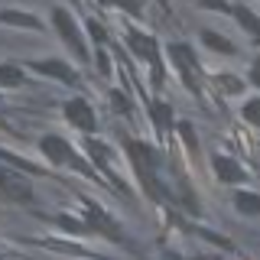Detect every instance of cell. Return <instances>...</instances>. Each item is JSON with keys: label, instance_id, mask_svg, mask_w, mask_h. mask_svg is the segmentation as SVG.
<instances>
[{"label": "cell", "instance_id": "1", "mask_svg": "<svg viewBox=\"0 0 260 260\" xmlns=\"http://www.w3.org/2000/svg\"><path fill=\"white\" fill-rule=\"evenodd\" d=\"M52 29L59 32L62 43L78 55V62H88V59H91V52H88V43H85V32H81L78 20H75L69 10H65V7H55V10H52Z\"/></svg>", "mask_w": 260, "mask_h": 260}, {"label": "cell", "instance_id": "2", "mask_svg": "<svg viewBox=\"0 0 260 260\" xmlns=\"http://www.w3.org/2000/svg\"><path fill=\"white\" fill-rule=\"evenodd\" d=\"M169 59H173L176 65V72L182 75L185 81V88H189L192 94H199L202 91V85H199V62H195V55H192V49L185 46V43H169Z\"/></svg>", "mask_w": 260, "mask_h": 260}, {"label": "cell", "instance_id": "3", "mask_svg": "<svg viewBox=\"0 0 260 260\" xmlns=\"http://www.w3.org/2000/svg\"><path fill=\"white\" fill-rule=\"evenodd\" d=\"M39 150H43V156L52 162V166H72V169H81V173H88L85 166H81V159L75 156V150H72L69 140H62V137H43L39 140Z\"/></svg>", "mask_w": 260, "mask_h": 260}, {"label": "cell", "instance_id": "4", "mask_svg": "<svg viewBox=\"0 0 260 260\" xmlns=\"http://www.w3.org/2000/svg\"><path fill=\"white\" fill-rule=\"evenodd\" d=\"M124 153H127V159L134 162V169H137V176H140V179L156 173L159 153L153 150L150 143H143V140H124Z\"/></svg>", "mask_w": 260, "mask_h": 260}, {"label": "cell", "instance_id": "5", "mask_svg": "<svg viewBox=\"0 0 260 260\" xmlns=\"http://www.w3.org/2000/svg\"><path fill=\"white\" fill-rule=\"evenodd\" d=\"M62 114L72 127L81 130V134H88V137L98 130V117H94V108L88 104V98H72V101H65Z\"/></svg>", "mask_w": 260, "mask_h": 260}, {"label": "cell", "instance_id": "6", "mask_svg": "<svg viewBox=\"0 0 260 260\" xmlns=\"http://www.w3.org/2000/svg\"><path fill=\"white\" fill-rule=\"evenodd\" d=\"M85 221L91 228V234H104L111 241H124V228H120L104 208H98L94 202H85Z\"/></svg>", "mask_w": 260, "mask_h": 260}, {"label": "cell", "instance_id": "7", "mask_svg": "<svg viewBox=\"0 0 260 260\" xmlns=\"http://www.w3.org/2000/svg\"><path fill=\"white\" fill-rule=\"evenodd\" d=\"M29 69L39 72V75H46V78L62 81V85H78V72L65 59H36V62H29Z\"/></svg>", "mask_w": 260, "mask_h": 260}, {"label": "cell", "instance_id": "8", "mask_svg": "<svg viewBox=\"0 0 260 260\" xmlns=\"http://www.w3.org/2000/svg\"><path fill=\"white\" fill-rule=\"evenodd\" d=\"M124 39H127L130 52H134L137 59H143L150 65H159V43L153 36H146V32H140V29H127Z\"/></svg>", "mask_w": 260, "mask_h": 260}, {"label": "cell", "instance_id": "9", "mask_svg": "<svg viewBox=\"0 0 260 260\" xmlns=\"http://www.w3.org/2000/svg\"><path fill=\"white\" fill-rule=\"evenodd\" d=\"M211 169H215V179L224 185H238L247 179V173H244V166L234 156H228V153H211Z\"/></svg>", "mask_w": 260, "mask_h": 260}, {"label": "cell", "instance_id": "10", "mask_svg": "<svg viewBox=\"0 0 260 260\" xmlns=\"http://www.w3.org/2000/svg\"><path fill=\"white\" fill-rule=\"evenodd\" d=\"M0 192L13 202H29L32 199V185L23 176H16L10 166H4V162H0Z\"/></svg>", "mask_w": 260, "mask_h": 260}, {"label": "cell", "instance_id": "11", "mask_svg": "<svg viewBox=\"0 0 260 260\" xmlns=\"http://www.w3.org/2000/svg\"><path fill=\"white\" fill-rule=\"evenodd\" d=\"M0 23L4 26H13V29H32V32H43V20L36 13H26V10H0Z\"/></svg>", "mask_w": 260, "mask_h": 260}, {"label": "cell", "instance_id": "12", "mask_svg": "<svg viewBox=\"0 0 260 260\" xmlns=\"http://www.w3.org/2000/svg\"><path fill=\"white\" fill-rule=\"evenodd\" d=\"M231 16L241 23V29L247 32L250 39H257V43H260V16H257L254 10H247V7H234Z\"/></svg>", "mask_w": 260, "mask_h": 260}, {"label": "cell", "instance_id": "13", "mask_svg": "<svg viewBox=\"0 0 260 260\" xmlns=\"http://www.w3.org/2000/svg\"><path fill=\"white\" fill-rule=\"evenodd\" d=\"M234 208L241 211V215H260V192H247V189H234Z\"/></svg>", "mask_w": 260, "mask_h": 260}, {"label": "cell", "instance_id": "14", "mask_svg": "<svg viewBox=\"0 0 260 260\" xmlns=\"http://www.w3.org/2000/svg\"><path fill=\"white\" fill-rule=\"evenodd\" d=\"M150 120L159 134H169V127H173V108H169L166 101H153L150 104Z\"/></svg>", "mask_w": 260, "mask_h": 260}, {"label": "cell", "instance_id": "15", "mask_svg": "<svg viewBox=\"0 0 260 260\" xmlns=\"http://www.w3.org/2000/svg\"><path fill=\"white\" fill-rule=\"evenodd\" d=\"M202 43H205L211 52H218V55H234L238 52L231 39H224L221 32H215V29H202Z\"/></svg>", "mask_w": 260, "mask_h": 260}, {"label": "cell", "instance_id": "16", "mask_svg": "<svg viewBox=\"0 0 260 260\" xmlns=\"http://www.w3.org/2000/svg\"><path fill=\"white\" fill-rule=\"evenodd\" d=\"M26 81V72L13 62H0V88H20Z\"/></svg>", "mask_w": 260, "mask_h": 260}, {"label": "cell", "instance_id": "17", "mask_svg": "<svg viewBox=\"0 0 260 260\" xmlns=\"http://www.w3.org/2000/svg\"><path fill=\"white\" fill-rule=\"evenodd\" d=\"M0 162H7L10 169H23V173H32V176H39V173H43V169H39V166H32L29 159L16 156L13 150H4V146H0Z\"/></svg>", "mask_w": 260, "mask_h": 260}, {"label": "cell", "instance_id": "18", "mask_svg": "<svg viewBox=\"0 0 260 260\" xmlns=\"http://www.w3.org/2000/svg\"><path fill=\"white\" fill-rule=\"evenodd\" d=\"M55 224H59L62 231H69V234H78V238H81V234H91V228H88V221H85V218L59 215V218H55Z\"/></svg>", "mask_w": 260, "mask_h": 260}, {"label": "cell", "instance_id": "19", "mask_svg": "<svg viewBox=\"0 0 260 260\" xmlns=\"http://www.w3.org/2000/svg\"><path fill=\"white\" fill-rule=\"evenodd\" d=\"M215 85L221 88L224 94H241V91H244V81H241L238 75H231V72H221V75L215 78Z\"/></svg>", "mask_w": 260, "mask_h": 260}, {"label": "cell", "instance_id": "20", "mask_svg": "<svg viewBox=\"0 0 260 260\" xmlns=\"http://www.w3.org/2000/svg\"><path fill=\"white\" fill-rule=\"evenodd\" d=\"M241 117L247 120V124L260 127V98H247V101L241 104Z\"/></svg>", "mask_w": 260, "mask_h": 260}, {"label": "cell", "instance_id": "21", "mask_svg": "<svg viewBox=\"0 0 260 260\" xmlns=\"http://www.w3.org/2000/svg\"><path fill=\"white\" fill-rule=\"evenodd\" d=\"M88 153H91V162L104 173L108 169V146H101L98 140H88Z\"/></svg>", "mask_w": 260, "mask_h": 260}, {"label": "cell", "instance_id": "22", "mask_svg": "<svg viewBox=\"0 0 260 260\" xmlns=\"http://www.w3.org/2000/svg\"><path fill=\"white\" fill-rule=\"evenodd\" d=\"M111 104H114V111H117V114H134V101H130L124 91H117V88L111 91Z\"/></svg>", "mask_w": 260, "mask_h": 260}, {"label": "cell", "instance_id": "23", "mask_svg": "<svg viewBox=\"0 0 260 260\" xmlns=\"http://www.w3.org/2000/svg\"><path fill=\"white\" fill-rule=\"evenodd\" d=\"M98 4H104V7H117V10H127V13H134V16H140V4L137 0H98Z\"/></svg>", "mask_w": 260, "mask_h": 260}, {"label": "cell", "instance_id": "24", "mask_svg": "<svg viewBox=\"0 0 260 260\" xmlns=\"http://www.w3.org/2000/svg\"><path fill=\"white\" fill-rule=\"evenodd\" d=\"M179 137H182V140H185V146H189L192 153L199 150V140H195V127L189 124V120H182V124H179Z\"/></svg>", "mask_w": 260, "mask_h": 260}, {"label": "cell", "instance_id": "25", "mask_svg": "<svg viewBox=\"0 0 260 260\" xmlns=\"http://www.w3.org/2000/svg\"><path fill=\"white\" fill-rule=\"evenodd\" d=\"M98 72H101L104 78L111 75V59H108V49L104 46H98Z\"/></svg>", "mask_w": 260, "mask_h": 260}, {"label": "cell", "instance_id": "26", "mask_svg": "<svg viewBox=\"0 0 260 260\" xmlns=\"http://www.w3.org/2000/svg\"><path fill=\"white\" fill-rule=\"evenodd\" d=\"M199 7H205V10H221V13H231L234 7L224 4V0H199Z\"/></svg>", "mask_w": 260, "mask_h": 260}, {"label": "cell", "instance_id": "27", "mask_svg": "<svg viewBox=\"0 0 260 260\" xmlns=\"http://www.w3.org/2000/svg\"><path fill=\"white\" fill-rule=\"evenodd\" d=\"M247 78H250V85H254V88H260V59H257L254 65H250V72H247Z\"/></svg>", "mask_w": 260, "mask_h": 260}]
</instances>
